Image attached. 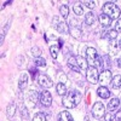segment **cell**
I'll return each mask as SVG.
<instances>
[{
  "label": "cell",
  "instance_id": "29",
  "mask_svg": "<svg viewBox=\"0 0 121 121\" xmlns=\"http://www.w3.org/2000/svg\"><path fill=\"white\" fill-rule=\"evenodd\" d=\"M73 10H74L75 15H78V16H81V15L84 13V9H82V5H81V4H76V5H74Z\"/></svg>",
  "mask_w": 121,
  "mask_h": 121
},
{
  "label": "cell",
  "instance_id": "35",
  "mask_svg": "<svg viewBox=\"0 0 121 121\" xmlns=\"http://www.w3.org/2000/svg\"><path fill=\"white\" fill-rule=\"evenodd\" d=\"M70 27H80L79 26V22L76 21V19H70Z\"/></svg>",
  "mask_w": 121,
  "mask_h": 121
},
{
  "label": "cell",
  "instance_id": "6",
  "mask_svg": "<svg viewBox=\"0 0 121 121\" xmlns=\"http://www.w3.org/2000/svg\"><path fill=\"white\" fill-rule=\"evenodd\" d=\"M98 58V55H97V51L96 48L93 47H87L86 50V60L90 67H95V63Z\"/></svg>",
  "mask_w": 121,
  "mask_h": 121
},
{
  "label": "cell",
  "instance_id": "7",
  "mask_svg": "<svg viewBox=\"0 0 121 121\" xmlns=\"http://www.w3.org/2000/svg\"><path fill=\"white\" fill-rule=\"evenodd\" d=\"M36 81H38V84L41 86V87H44V88H50V87H52V80L50 79L46 74H38V76H36Z\"/></svg>",
  "mask_w": 121,
  "mask_h": 121
},
{
  "label": "cell",
  "instance_id": "1",
  "mask_svg": "<svg viewBox=\"0 0 121 121\" xmlns=\"http://www.w3.org/2000/svg\"><path fill=\"white\" fill-rule=\"evenodd\" d=\"M81 98H82L81 93L76 90H73V91H70V92H67L65 96H63L62 103L67 109H72V108H75L80 102H81Z\"/></svg>",
  "mask_w": 121,
  "mask_h": 121
},
{
  "label": "cell",
  "instance_id": "31",
  "mask_svg": "<svg viewBox=\"0 0 121 121\" xmlns=\"http://www.w3.org/2000/svg\"><path fill=\"white\" fill-rule=\"evenodd\" d=\"M21 117H22L23 120H28V117H29L28 110H27V108L23 107V105H21Z\"/></svg>",
  "mask_w": 121,
  "mask_h": 121
},
{
  "label": "cell",
  "instance_id": "28",
  "mask_svg": "<svg viewBox=\"0 0 121 121\" xmlns=\"http://www.w3.org/2000/svg\"><path fill=\"white\" fill-rule=\"evenodd\" d=\"M59 12H60V16H62L63 18L68 17V15H69V7L67 5H62L59 7Z\"/></svg>",
  "mask_w": 121,
  "mask_h": 121
},
{
  "label": "cell",
  "instance_id": "9",
  "mask_svg": "<svg viewBox=\"0 0 121 121\" xmlns=\"http://www.w3.org/2000/svg\"><path fill=\"white\" fill-rule=\"evenodd\" d=\"M40 102L44 107H50L52 104V96L48 91L44 90L43 92H40Z\"/></svg>",
  "mask_w": 121,
  "mask_h": 121
},
{
  "label": "cell",
  "instance_id": "34",
  "mask_svg": "<svg viewBox=\"0 0 121 121\" xmlns=\"http://www.w3.org/2000/svg\"><path fill=\"white\" fill-rule=\"evenodd\" d=\"M84 5H86L88 9H93V7L96 6V3H95V1H85Z\"/></svg>",
  "mask_w": 121,
  "mask_h": 121
},
{
  "label": "cell",
  "instance_id": "38",
  "mask_svg": "<svg viewBox=\"0 0 121 121\" xmlns=\"http://www.w3.org/2000/svg\"><path fill=\"white\" fill-rule=\"evenodd\" d=\"M117 65H119V68H121V57H120L119 60H117Z\"/></svg>",
  "mask_w": 121,
  "mask_h": 121
},
{
  "label": "cell",
  "instance_id": "19",
  "mask_svg": "<svg viewBox=\"0 0 121 121\" xmlns=\"http://www.w3.org/2000/svg\"><path fill=\"white\" fill-rule=\"evenodd\" d=\"M58 121H74V119L69 112H60L58 115Z\"/></svg>",
  "mask_w": 121,
  "mask_h": 121
},
{
  "label": "cell",
  "instance_id": "15",
  "mask_svg": "<svg viewBox=\"0 0 121 121\" xmlns=\"http://www.w3.org/2000/svg\"><path fill=\"white\" fill-rule=\"evenodd\" d=\"M69 33H70V35H72L73 38H75V39H80L82 36V30H81V28L80 27H70L69 28Z\"/></svg>",
  "mask_w": 121,
  "mask_h": 121
},
{
  "label": "cell",
  "instance_id": "14",
  "mask_svg": "<svg viewBox=\"0 0 121 121\" xmlns=\"http://www.w3.org/2000/svg\"><path fill=\"white\" fill-rule=\"evenodd\" d=\"M28 85V74L27 73H22L21 78H19V81H18V88L23 91Z\"/></svg>",
  "mask_w": 121,
  "mask_h": 121
},
{
  "label": "cell",
  "instance_id": "20",
  "mask_svg": "<svg viewBox=\"0 0 121 121\" xmlns=\"http://www.w3.org/2000/svg\"><path fill=\"white\" fill-rule=\"evenodd\" d=\"M95 22H96V16L93 12H88L85 15V23L87 26H92L95 24Z\"/></svg>",
  "mask_w": 121,
  "mask_h": 121
},
{
  "label": "cell",
  "instance_id": "24",
  "mask_svg": "<svg viewBox=\"0 0 121 121\" xmlns=\"http://www.w3.org/2000/svg\"><path fill=\"white\" fill-rule=\"evenodd\" d=\"M112 85L114 88H121V75H115L113 76Z\"/></svg>",
  "mask_w": 121,
  "mask_h": 121
},
{
  "label": "cell",
  "instance_id": "21",
  "mask_svg": "<svg viewBox=\"0 0 121 121\" xmlns=\"http://www.w3.org/2000/svg\"><path fill=\"white\" fill-rule=\"evenodd\" d=\"M59 48H60V45L59 44H53L51 47H50V53H51V56H52L53 59L57 58L58 52H59Z\"/></svg>",
  "mask_w": 121,
  "mask_h": 121
},
{
  "label": "cell",
  "instance_id": "37",
  "mask_svg": "<svg viewBox=\"0 0 121 121\" xmlns=\"http://www.w3.org/2000/svg\"><path fill=\"white\" fill-rule=\"evenodd\" d=\"M67 80V76L65 75H60L59 76V82H62V84H64V81Z\"/></svg>",
  "mask_w": 121,
  "mask_h": 121
},
{
  "label": "cell",
  "instance_id": "25",
  "mask_svg": "<svg viewBox=\"0 0 121 121\" xmlns=\"http://www.w3.org/2000/svg\"><path fill=\"white\" fill-rule=\"evenodd\" d=\"M116 36H117V33H116V30H115V29H110V30H108V32H105V34L103 35V38L109 39V40H114Z\"/></svg>",
  "mask_w": 121,
  "mask_h": 121
},
{
  "label": "cell",
  "instance_id": "10",
  "mask_svg": "<svg viewBox=\"0 0 121 121\" xmlns=\"http://www.w3.org/2000/svg\"><path fill=\"white\" fill-rule=\"evenodd\" d=\"M28 99H29V102L32 103L33 105H35L38 100H40V95L38 93L36 90H30L28 92Z\"/></svg>",
  "mask_w": 121,
  "mask_h": 121
},
{
  "label": "cell",
  "instance_id": "33",
  "mask_svg": "<svg viewBox=\"0 0 121 121\" xmlns=\"http://www.w3.org/2000/svg\"><path fill=\"white\" fill-rule=\"evenodd\" d=\"M115 30L116 33H120L121 34V18H119L116 21V24H115Z\"/></svg>",
  "mask_w": 121,
  "mask_h": 121
},
{
  "label": "cell",
  "instance_id": "23",
  "mask_svg": "<svg viewBox=\"0 0 121 121\" xmlns=\"http://www.w3.org/2000/svg\"><path fill=\"white\" fill-rule=\"evenodd\" d=\"M119 44L116 45L115 43H112L109 45V53H110V56H116L117 55V52H119Z\"/></svg>",
  "mask_w": 121,
  "mask_h": 121
},
{
  "label": "cell",
  "instance_id": "11",
  "mask_svg": "<svg viewBox=\"0 0 121 121\" xmlns=\"http://www.w3.org/2000/svg\"><path fill=\"white\" fill-rule=\"evenodd\" d=\"M68 67L72 69V70H74V72H76V73L81 72V69H80V67H79V64H78L76 57H70V58L68 59Z\"/></svg>",
  "mask_w": 121,
  "mask_h": 121
},
{
  "label": "cell",
  "instance_id": "2",
  "mask_svg": "<svg viewBox=\"0 0 121 121\" xmlns=\"http://www.w3.org/2000/svg\"><path fill=\"white\" fill-rule=\"evenodd\" d=\"M103 13L110 17L112 19H119L121 15V10L114 4V3H105L103 5Z\"/></svg>",
  "mask_w": 121,
  "mask_h": 121
},
{
  "label": "cell",
  "instance_id": "8",
  "mask_svg": "<svg viewBox=\"0 0 121 121\" xmlns=\"http://www.w3.org/2000/svg\"><path fill=\"white\" fill-rule=\"evenodd\" d=\"M112 80H113L112 72H110L109 69H104V70H102V73L99 74V81L98 82L102 84V86H105V85L112 82Z\"/></svg>",
  "mask_w": 121,
  "mask_h": 121
},
{
  "label": "cell",
  "instance_id": "39",
  "mask_svg": "<svg viewBox=\"0 0 121 121\" xmlns=\"http://www.w3.org/2000/svg\"><path fill=\"white\" fill-rule=\"evenodd\" d=\"M119 47L121 48V39H120V41H119Z\"/></svg>",
  "mask_w": 121,
  "mask_h": 121
},
{
  "label": "cell",
  "instance_id": "12",
  "mask_svg": "<svg viewBox=\"0 0 121 121\" xmlns=\"http://www.w3.org/2000/svg\"><path fill=\"white\" fill-rule=\"evenodd\" d=\"M120 107V99L119 98H112L110 102L108 103V112H115L116 109H119Z\"/></svg>",
  "mask_w": 121,
  "mask_h": 121
},
{
  "label": "cell",
  "instance_id": "36",
  "mask_svg": "<svg viewBox=\"0 0 121 121\" xmlns=\"http://www.w3.org/2000/svg\"><path fill=\"white\" fill-rule=\"evenodd\" d=\"M115 120H116V121H121V109H119V112H116V114H115Z\"/></svg>",
  "mask_w": 121,
  "mask_h": 121
},
{
  "label": "cell",
  "instance_id": "32",
  "mask_svg": "<svg viewBox=\"0 0 121 121\" xmlns=\"http://www.w3.org/2000/svg\"><path fill=\"white\" fill-rule=\"evenodd\" d=\"M115 120V115L113 114V112H107L104 114V121H114Z\"/></svg>",
  "mask_w": 121,
  "mask_h": 121
},
{
  "label": "cell",
  "instance_id": "27",
  "mask_svg": "<svg viewBox=\"0 0 121 121\" xmlns=\"http://www.w3.org/2000/svg\"><path fill=\"white\" fill-rule=\"evenodd\" d=\"M34 64H35V67H38V68H45L46 67V60L44 59V58H35V60H34Z\"/></svg>",
  "mask_w": 121,
  "mask_h": 121
},
{
  "label": "cell",
  "instance_id": "16",
  "mask_svg": "<svg viewBox=\"0 0 121 121\" xmlns=\"http://www.w3.org/2000/svg\"><path fill=\"white\" fill-rule=\"evenodd\" d=\"M16 110H17V107L15 103H10L6 108V115L9 119H13L15 115H16Z\"/></svg>",
  "mask_w": 121,
  "mask_h": 121
},
{
  "label": "cell",
  "instance_id": "18",
  "mask_svg": "<svg viewBox=\"0 0 121 121\" xmlns=\"http://www.w3.org/2000/svg\"><path fill=\"white\" fill-rule=\"evenodd\" d=\"M76 60H78V64L80 67V69L81 70H87L88 69V63H87V60L86 58H84L82 56H76Z\"/></svg>",
  "mask_w": 121,
  "mask_h": 121
},
{
  "label": "cell",
  "instance_id": "3",
  "mask_svg": "<svg viewBox=\"0 0 121 121\" xmlns=\"http://www.w3.org/2000/svg\"><path fill=\"white\" fill-rule=\"evenodd\" d=\"M86 79L87 81L91 84H97L99 81V73L98 69L96 67H88V69L86 70Z\"/></svg>",
  "mask_w": 121,
  "mask_h": 121
},
{
  "label": "cell",
  "instance_id": "22",
  "mask_svg": "<svg viewBox=\"0 0 121 121\" xmlns=\"http://www.w3.org/2000/svg\"><path fill=\"white\" fill-rule=\"evenodd\" d=\"M56 91H57V93H58L59 96H65V95H67V87H65V85L62 84V82H58V84H57Z\"/></svg>",
  "mask_w": 121,
  "mask_h": 121
},
{
  "label": "cell",
  "instance_id": "5",
  "mask_svg": "<svg viewBox=\"0 0 121 121\" xmlns=\"http://www.w3.org/2000/svg\"><path fill=\"white\" fill-rule=\"evenodd\" d=\"M104 114H105V107L102 102H96L93 104V108H92V115L93 117L96 119H102L104 117Z\"/></svg>",
  "mask_w": 121,
  "mask_h": 121
},
{
  "label": "cell",
  "instance_id": "17",
  "mask_svg": "<svg viewBox=\"0 0 121 121\" xmlns=\"http://www.w3.org/2000/svg\"><path fill=\"white\" fill-rule=\"evenodd\" d=\"M98 19H99V23H100V26H102V27H109L110 24H112V21H113L112 18L108 17V16L104 15V13L99 15Z\"/></svg>",
  "mask_w": 121,
  "mask_h": 121
},
{
  "label": "cell",
  "instance_id": "30",
  "mask_svg": "<svg viewBox=\"0 0 121 121\" xmlns=\"http://www.w3.org/2000/svg\"><path fill=\"white\" fill-rule=\"evenodd\" d=\"M33 121H46V115L44 113H36L33 117Z\"/></svg>",
  "mask_w": 121,
  "mask_h": 121
},
{
  "label": "cell",
  "instance_id": "13",
  "mask_svg": "<svg viewBox=\"0 0 121 121\" xmlns=\"http://www.w3.org/2000/svg\"><path fill=\"white\" fill-rule=\"evenodd\" d=\"M97 93L102 99H107V98L110 97V91H109V88L107 86H100L97 90Z\"/></svg>",
  "mask_w": 121,
  "mask_h": 121
},
{
  "label": "cell",
  "instance_id": "26",
  "mask_svg": "<svg viewBox=\"0 0 121 121\" xmlns=\"http://www.w3.org/2000/svg\"><path fill=\"white\" fill-rule=\"evenodd\" d=\"M41 50H40L38 46H34V47H32L30 48V55H32L34 58H40L41 57Z\"/></svg>",
  "mask_w": 121,
  "mask_h": 121
},
{
  "label": "cell",
  "instance_id": "4",
  "mask_svg": "<svg viewBox=\"0 0 121 121\" xmlns=\"http://www.w3.org/2000/svg\"><path fill=\"white\" fill-rule=\"evenodd\" d=\"M52 26L58 30L60 34H68L69 33V28L67 26V23L64 21H62L59 17H53V21H52Z\"/></svg>",
  "mask_w": 121,
  "mask_h": 121
}]
</instances>
